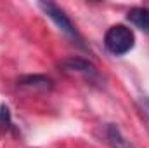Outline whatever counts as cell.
I'll use <instances>...</instances> for the list:
<instances>
[{"label": "cell", "instance_id": "1", "mask_svg": "<svg viewBox=\"0 0 149 148\" xmlns=\"http://www.w3.org/2000/svg\"><path fill=\"white\" fill-rule=\"evenodd\" d=\"M104 45L114 56H123L130 52L135 45L134 32L125 25H113L104 35Z\"/></svg>", "mask_w": 149, "mask_h": 148}, {"label": "cell", "instance_id": "6", "mask_svg": "<svg viewBox=\"0 0 149 148\" xmlns=\"http://www.w3.org/2000/svg\"><path fill=\"white\" fill-rule=\"evenodd\" d=\"M19 87H26V89H42V91H49L52 89V80L43 77V75H28V77H21L17 80Z\"/></svg>", "mask_w": 149, "mask_h": 148}, {"label": "cell", "instance_id": "5", "mask_svg": "<svg viewBox=\"0 0 149 148\" xmlns=\"http://www.w3.org/2000/svg\"><path fill=\"white\" fill-rule=\"evenodd\" d=\"M127 19L144 33H149V9L148 7H132L127 12Z\"/></svg>", "mask_w": 149, "mask_h": 148}, {"label": "cell", "instance_id": "7", "mask_svg": "<svg viewBox=\"0 0 149 148\" xmlns=\"http://www.w3.org/2000/svg\"><path fill=\"white\" fill-rule=\"evenodd\" d=\"M0 124L2 127H5V124H10V115H9V108L7 106H0Z\"/></svg>", "mask_w": 149, "mask_h": 148}, {"label": "cell", "instance_id": "8", "mask_svg": "<svg viewBox=\"0 0 149 148\" xmlns=\"http://www.w3.org/2000/svg\"><path fill=\"white\" fill-rule=\"evenodd\" d=\"M144 105H146V108H148V111H149V98H144Z\"/></svg>", "mask_w": 149, "mask_h": 148}, {"label": "cell", "instance_id": "4", "mask_svg": "<svg viewBox=\"0 0 149 148\" xmlns=\"http://www.w3.org/2000/svg\"><path fill=\"white\" fill-rule=\"evenodd\" d=\"M104 136H106V141L111 148H135L130 140H127L121 132V129L116 125V124H108L106 125V131H104Z\"/></svg>", "mask_w": 149, "mask_h": 148}, {"label": "cell", "instance_id": "2", "mask_svg": "<svg viewBox=\"0 0 149 148\" xmlns=\"http://www.w3.org/2000/svg\"><path fill=\"white\" fill-rule=\"evenodd\" d=\"M38 7L45 12V16H49V18L54 21V25H56L63 33H66L68 37H71L73 40H76L78 44H81V37H80L78 30L74 28V25L71 23V19L68 18V14H66L59 5H56L54 2H38Z\"/></svg>", "mask_w": 149, "mask_h": 148}, {"label": "cell", "instance_id": "3", "mask_svg": "<svg viewBox=\"0 0 149 148\" xmlns=\"http://www.w3.org/2000/svg\"><path fill=\"white\" fill-rule=\"evenodd\" d=\"M61 66L68 73H80L85 77H97V68L94 63L83 59V58H68L61 61Z\"/></svg>", "mask_w": 149, "mask_h": 148}]
</instances>
